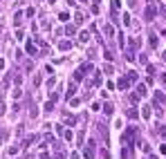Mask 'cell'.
Masks as SVG:
<instances>
[{"label":"cell","mask_w":166,"mask_h":159,"mask_svg":"<svg viewBox=\"0 0 166 159\" xmlns=\"http://www.w3.org/2000/svg\"><path fill=\"white\" fill-rule=\"evenodd\" d=\"M135 137H137V128H128L126 132L121 134V144H124V146H130L132 141H135Z\"/></svg>","instance_id":"6da1fadb"},{"label":"cell","mask_w":166,"mask_h":159,"mask_svg":"<svg viewBox=\"0 0 166 159\" xmlns=\"http://www.w3.org/2000/svg\"><path fill=\"white\" fill-rule=\"evenodd\" d=\"M83 155H86V159H94V141H88L86 150H83Z\"/></svg>","instance_id":"7a4b0ae2"},{"label":"cell","mask_w":166,"mask_h":159,"mask_svg":"<svg viewBox=\"0 0 166 159\" xmlns=\"http://www.w3.org/2000/svg\"><path fill=\"white\" fill-rule=\"evenodd\" d=\"M155 14H157V7H155V2H151V5H148V9H146V20H153V18H155Z\"/></svg>","instance_id":"3957f363"},{"label":"cell","mask_w":166,"mask_h":159,"mask_svg":"<svg viewBox=\"0 0 166 159\" xmlns=\"http://www.w3.org/2000/svg\"><path fill=\"white\" fill-rule=\"evenodd\" d=\"M130 78H128V74H126V76H124V78H119V83H117V87H119V90H128V85H130Z\"/></svg>","instance_id":"277c9868"},{"label":"cell","mask_w":166,"mask_h":159,"mask_svg":"<svg viewBox=\"0 0 166 159\" xmlns=\"http://www.w3.org/2000/svg\"><path fill=\"white\" fill-rule=\"evenodd\" d=\"M59 49L70 52V49H72V43H70V41H61V43H59Z\"/></svg>","instance_id":"5b68a950"},{"label":"cell","mask_w":166,"mask_h":159,"mask_svg":"<svg viewBox=\"0 0 166 159\" xmlns=\"http://www.w3.org/2000/svg\"><path fill=\"white\" fill-rule=\"evenodd\" d=\"M63 121H65L67 126H74V123H76V117H74V114H67V112H65V117H63Z\"/></svg>","instance_id":"8992f818"},{"label":"cell","mask_w":166,"mask_h":159,"mask_svg":"<svg viewBox=\"0 0 166 159\" xmlns=\"http://www.w3.org/2000/svg\"><path fill=\"white\" fill-rule=\"evenodd\" d=\"M74 92H76V81H70L67 83V97H72Z\"/></svg>","instance_id":"52a82bcc"},{"label":"cell","mask_w":166,"mask_h":159,"mask_svg":"<svg viewBox=\"0 0 166 159\" xmlns=\"http://www.w3.org/2000/svg\"><path fill=\"white\" fill-rule=\"evenodd\" d=\"M137 97H146V85H144V83H139V85H137Z\"/></svg>","instance_id":"ba28073f"},{"label":"cell","mask_w":166,"mask_h":159,"mask_svg":"<svg viewBox=\"0 0 166 159\" xmlns=\"http://www.w3.org/2000/svg\"><path fill=\"white\" fill-rule=\"evenodd\" d=\"M119 7H121V0H112V16L117 18V11H119Z\"/></svg>","instance_id":"9c48e42d"},{"label":"cell","mask_w":166,"mask_h":159,"mask_svg":"<svg viewBox=\"0 0 166 159\" xmlns=\"http://www.w3.org/2000/svg\"><path fill=\"white\" fill-rule=\"evenodd\" d=\"M27 54H31V56H36L38 52H36V45L34 43H27Z\"/></svg>","instance_id":"30bf717a"},{"label":"cell","mask_w":166,"mask_h":159,"mask_svg":"<svg viewBox=\"0 0 166 159\" xmlns=\"http://www.w3.org/2000/svg\"><path fill=\"white\" fill-rule=\"evenodd\" d=\"M79 38H81V43H88V41H90V34H88V31H81Z\"/></svg>","instance_id":"8fae6325"},{"label":"cell","mask_w":166,"mask_h":159,"mask_svg":"<svg viewBox=\"0 0 166 159\" xmlns=\"http://www.w3.org/2000/svg\"><path fill=\"white\" fill-rule=\"evenodd\" d=\"M141 114H144V119H151V108L144 105V108H141Z\"/></svg>","instance_id":"7c38bea8"},{"label":"cell","mask_w":166,"mask_h":159,"mask_svg":"<svg viewBox=\"0 0 166 159\" xmlns=\"http://www.w3.org/2000/svg\"><path fill=\"white\" fill-rule=\"evenodd\" d=\"M103 112H106V114H112V112H115V108H112V103H106V105H103Z\"/></svg>","instance_id":"4fadbf2b"},{"label":"cell","mask_w":166,"mask_h":159,"mask_svg":"<svg viewBox=\"0 0 166 159\" xmlns=\"http://www.w3.org/2000/svg\"><path fill=\"white\" fill-rule=\"evenodd\" d=\"M54 128H56V134H59V137H63V132H65V128H63V126H61V123H56Z\"/></svg>","instance_id":"5bb4252c"},{"label":"cell","mask_w":166,"mask_h":159,"mask_svg":"<svg viewBox=\"0 0 166 159\" xmlns=\"http://www.w3.org/2000/svg\"><path fill=\"white\" fill-rule=\"evenodd\" d=\"M155 101H159V103H166V97H164L162 92H157V94H155Z\"/></svg>","instance_id":"9a60e30c"},{"label":"cell","mask_w":166,"mask_h":159,"mask_svg":"<svg viewBox=\"0 0 166 159\" xmlns=\"http://www.w3.org/2000/svg\"><path fill=\"white\" fill-rule=\"evenodd\" d=\"M45 110H47V112H52V110H54V101H47L45 103Z\"/></svg>","instance_id":"2e32d148"},{"label":"cell","mask_w":166,"mask_h":159,"mask_svg":"<svg viewBox=\"0 0 166 159\" xmlns=\"http://www.w3.org/2000/svg\"><path fill=\"white\" fill-rule=\"evenodd\" d=\"M34 141H36V137H34V134H31V137H27V139H25V146H31V144H34Z\"/></svg>","instance_id":"e0dca14e"},{"label":"cell","mask_w":166,"mask_h":159,"mask_svg":"<svg viewBox=\"0 0 166 159\" xmlns=\"http://www.w3.org/2000/svg\"><path fill=\"white\" fill-rule=\"evenodd\" d=\"M74 31H76V29H74V25H67V27H65V34H70V36L74 34Z\"/></svg>","instance_id":"ac0fdd59"},{"label":"cell","mask_w":166,"mask_h":159,"mask_svg":"<svg viewBox=\"0 0 166 159\" xmlns=\"http://www.w3.org/2000/svg\"><path fill=\"white\" fill-rule=\"evenodd\" d=\"M63 139H65V141H72V132H70V130H65V132H63Z\"/></svg>","instance_id":"d6986e66"},{"label":"cell","mask_w":166,"mask_h":159,"mask_svg":"<svg viewBox=\"0 0 166 159\" xmlns=\"http://www.w3.org/2000/svg\"><path fill=\"white\" fill-rule=\"evenodd\" d=\"M103 31H106V36H112V27H110V25L103 27Z\"/></svg>","instance_id":"ffe728a7"},{"label":"cell","mask_w":166,"mask_h":159,"mask_svg":"<svg viewBox=\"0 0 166 159\" xmlns=\"http://www.w3.org/2000/svg\"><path fill=\"white\" fill-rule=\"evenodd\" d=\"M157 130H159L162 137H166V126H157Z\"/></svg>","instance_id":"44dd1931"},{"label":"cell","mask_w":166,"mask_h":159,"mask_svg":"<svg viewBox=\"0 0 166 159\" xmlns=\"http://www.w3.org/2000/svg\"><path fill=\"white\" fill-rule=\"evenodd\" d=\"M151 45L157 47V36H155V34H151Z\"/></svg>","instance_id":"7402d4cb"},{"label":"cell","mask_w":166,"mask_h":159,"mask_svg":"<svg viewBox=\"0 0 166 159\" xmlns=\"http://www.w3.org/2000/svg\"><path fill=\"white\" fill-rule=\"evenodd\" d=\"M59 18H61V20H65V23H67V20H70V14H65V11H63V14H61Z\"/></svg>","instance_id":"603a6c76"},{"label":"cell","mask_w":166,"mask_h":159,"mask_svg":"<svg viewBox=\"0 0 166 159\" xmlns=\"http://www.w3.org/2000/svg\"><path fill=\"white\" fill-rule=\"evenodd\" d=\"M128 117H130V119H137V110H128Z\"/></svg>","instance_id":"cb8c5ba5"},{"label":"cell","mask_w":166,"mask_h":159,"mask_svg":"<svg viewBox=\"0 0 166 159\" xmlns=\"http://www.w3.org/2000/svg\"><path fill=\"white\" fill-rule=\"evenodd\" d=\"M18 150H20L18 146H11V148H9V155H16V152H18Z\"/></svg>","instance_id":"d4e9b609"},{"label":"cell","mask_w":166,"mask_h":159,"mask_svg":"<svg viewBox=\"0 0 166 159\" xmlns=\"http://www.w3.org/2000/svg\"><path fill=\"white\" fill-rule=\"evenodd\" d=\"M40 159H52V157H50V155L45 152V150H43V152H40Z\"/></svg>","instance_id":"484cf974"},{"label":"cell","mask_w":166,"mask_h":159,"mask_svg":"<svg viewBox=\"0 0 166 159\" xmlns=\"http://www.w3.org/2000/svg\"><path fill=\"white\" fill-rule=\"evenodd\" d=\"M0 70H5V61L2 58H0Z\"/></svg>","instance_id":"4316f807"},{"label":"cell","mask_w":166,"mask_h":159,"mask_svg":"<svg viewBox=\"0 0 166 159\" xmlns=\"http://www.w3.org/2000/svg\"><path fill=\"white\" fill-rule=\"evenodd\" d=\"M159 150H162V152H164V155H166V144H164V146H162V148H159Z\"/></svg>","instance_id":"83f0119b"},{"label":"cell","mask_w":166,"mask_h":159,"mask_svg":"<svg viewBox=\"0 0 166 159\" xmlns=\"http://www.w3.org/2000/svg\"><path fill=\"white\" fill-rule=\"evenodd\" d=\"M5 137H7V134H5V132H0V141H2V139H5Z\"/></svg>","instance_id":"f1b7e54d"},{"label":"cell","mask_w":166,"mask_h":159,"mask_svg":"<svg viewBox=\"0 0 166 159\" xmlns=\"http://www.w3.org/2000/svg\"><path fill=\"white\" fill-rule=\"evenodd\" d=\"M162 58H164V61H166V52H164V54H162Z\"/></svg>","instance_id":"f546056e"},{"label":"cell","mask_w":166,"mask_h":159,"mask_svg":"<svg viewBox=\"0 0 166 159\" xmlns=\"http://www.w3.org/2000/svg\"><path fill=\"white\" fill-rule=\"evenodd\" d=\"M148 159H157V157H153V155H151V157H148Z\"/></svg>","instance_id":"4dcf8cb0"},{"label":"cell","mask_w":166,"mask_h":159,"mask_svg":"<svg viewBox=\"0 0 166 159\" xmlns=\"http://www.w3.org/2000/svg\"><path fill=\"white\" fill-rule=\"evenodd\" d=\"M50 2H56V0H50Z\"/></svg>","instance_id":"1f68e13d"}]
</instances>
